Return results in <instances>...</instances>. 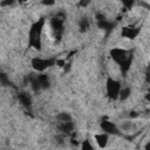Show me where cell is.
<instances>
[{
  "mask_svg": "<svg viewBox=\"0 0 150 150\" xmlns=\"http://www.w3.org/2000/svg\"><path fill=\"white\" fill-rule=\"evenodd\" d=\"M56 120L61 123H66V122H71V115L69 112H66V111H62V112H59L56 115Z\"/></svg>",
  "mask_w": 150,
  "mask_h": 150,
  "instance_id": "7c38bea8",
  "label": "cell"
},
{
  "mask_svg": "<svg viewBox=\"0 0 150 150\" xmlns=\"http://www.w3.org/2000/svg\"><path fill=\"white\" fill-rule=\"evenodd\" d=\"M42 4L46 6H52V5H55V1H43Z\"/></svg>",
  "mask_w": 150,
  "mask_h": 150,
  "instance_id": "ac0fdd59",
  "label": "cell"
},
{
  "mask_svg": "<svg viewBox=\"0 0 150 150\" xmlns=\"http://www.w3.org/2000/svg\"><path fill=\"white\" fill-rule=\"evenodd\" d=\"M101 129L107 135H117L118 131H120V129L116 127L115 123H112L110 121H107V120H103L101 122Z\"/></svg>",
  "mask_w": 150,
  "mask_h": 150,
  "instance_id": "52a82bcc",
  "label": "cell"
},
{
  "mask_svg": "<svg viewBox=\"0 0 150 150\" xmlns=\"http://www.w3.org/2000/svg\"><path fill=\"white\" fill-rule=\"evenodd\" d=\"M63 25H64V16L62 14H57L53 16L49 21V29L52 32L53 38L60 40L63 33Z\"/></svg>",
  "mask_w": 150,
  "mask_h": 150,
  "instance_id": "3957f363",
  "label": "cell"
},
{
  "mask_svg": "<svg viewBox=\"0 0 150 150\" xmlns=\"http://www.w3.org/2000/svg\"><path fill=\"white\" fill-rule=\"evenodd\" d=\"M139 32H141V29L137 28V27H135V26H125V27L122 28L121 35H122L123 38H125V39L134 40V39H136V38L138 36Z\"/></svg>",
  "mask_w": 150,
  "mask_h": 150,
  "instance_id": "8992f818",
  "label": "cell"
},
{
  "mask_svg": "<svg viewBox=\"0 0 150 150\" xmlns=\"http://www.w3.org/2000/svg\"><path fill=\"white\" fill-rule=\"evenodd\" d=\"M110 56L111 59L121 67V70L123 73L128 71L130 66H131V61H132V57L128 55V52L123 48H118V47H115L110 50Z\"/></svg>",
  "mask_w": 150,
  "mask_h": 150,
  "instance_id": "7a4b0ae2",
  "label": "cell"
},
{
  "mask_svg": "<svg viewBox=\"0 0 150 150\" xmlns=\"http://www.w3.org/2000/svg\"><path fill=\"white\" fill-rule=\"evenodd\" d=\"M36 77H38V81H39V83H40L41 89H46V88L49 87L50 82H49V77L47 76V74L40 73L39 75H36Z\"/></svg>",
  "mask_w": 150,
  "mask_h": 150,
  "instance_id": "30bf717a",
  "label": "cell"
},
{
  "mask_svg": "<svg viewBox=\"0 0 150 150\" xmlns=\"http://www.w3.org/2000/svg\"><path fill=\"white\" fill-rule=\"evenodd\" d=\"M45 26H46V19L41 18L38 21H35L29 28V33H28L29 46L38 50H41L42 47V33Z\"/></svg>",
  "mask_w": 150,
  "mask_h": 150,
  "instance_id": "6da1fadb",
  "label": "cell"
},
{
  "mask_svg": "<svg viewBox=\"0 0 150 150\" xmlns=\"http://www.w3.org/2000/svg\"><path fill=\"white\" fill-rule=\"evenodd\" d=\"M121 83L115 80L114 77H108L107 82H105V90H107V95L109 96V98L116 100L118 98V94L121 90Z\"/></svg>",
  "mask_w": 150,
  "mask_h": 150,
  "instance_id": "5b68a950",
  "label": "cell"
},
{
  "mask_svg": "<svg viewBox=\"0 0 150 150\" xmlns=\"http://www.w3.org/2000/svg\"><path fill=\"white\" fill-rule=\"evenodd\" d=\"M94 139L96 142V144L98 145V148L101 149H104L108 144V141H109V135L104 134V132H101V134H95L94 135Z\"/></svg>",
  "mask_w": 150,
  "mask_h": 150,
  "instance_id": "9c48e42d",
  "label": "cell"
},
{
  "mask_svg": "<svg viewBox=\"0 0 150 150\" xmlns=\"http://www.w3.org/2000/svg\"><path fill=\"white\" fill-rule=\"evenodd\" d=\"M57 129L60 130V132L62 135H70L74 132V129H75V125L73 122H66V123H61L59 122L57 124Z\"/></svg>",
  "mask_w": 150,
  "mask_h": 150,
  "instance_id": "ba28073f",
  "label": "cell"
},
{
  "mask_svg": "<svg viewBox=\"0 0 150 150\" xmlns=\"http://www.w3.org/2000/svg\"><path fill=\"white\" fill-rule=\"evenodd\" d=\"M131 129H132V122H130V121L123 122L121 124V128H120V130H123V131H130Z\"/></svg>",
  "mask_w": 150,
  "mask_h": 150,
  "instance_id": "2e32d148",
  "label": "cell"
},
{
  "mask_svg": "<svg viewBox=\"0 0 150 150\" xmlns=\"http://www.w3.org/2000/svg\"><path fill=\"white\" fill-rule=\"evenodd\" d=\"M81 150H94V146H93L90 139H84L81 143Z\"/></svg>",
  "mask_w": 150,
  "mask_h": 150,
  "instance_id": "9a60e30c",
  "label": "cell"
},
{
  "mask_svg": "<svg viewBox=\"0 0 150 150\" xmlns=\"http://www.w3.org/2000/svg\"><path fill=\"white\" fill-rule=\"evenodd\" d=\"M19 101L23 107H27V108L30 107V104H32V98L27 93H20L19 94Z\"/></svg>",
  "mask_w": 150,
  "mask_h": 150,
  "instance_id": "8fae6325",
  "label": "cell"
},
{
  "mask_svg": "<svg viewBox=\"0 0 150 150\" xmlns=\"http://www.w3.org/2000/svg\"><path fill=\"white\" fill-rule=\"evenodd\" d=\"M33 69L38 73H43L46 69L55 64L54 59H43V57H33L30 62Z\"/></svg>",
  "mask_w": 150,
  "mask_h": 150,
  "instance_id": "277c9868",
  "label": "cell"
},
{
  "mask_svg": "<svg viewBox=\"0 0 150 150\" xmlns=\"http://www.w3.org/2000/svg\"><path fill=\"white\" fill-rule=\"evenodd\" d=\"M90 27V21L88 18H82L80 21H79V28L81 32H87Z\"/></svg>",
  "mask_w": 150,
  "mask_h": 150,
  "instance_id": "4fadbf2b",
  "label": "cell"
},
{
  "mask_svg": "<svg viewBox=\"0 0 150 150\" xmlns=\"http://www.w3.org/2000/svg\"><path fill=\"white\" fill-rule=\"evenodd\" d=\"M13 4V1H1L0 2V6L1 7H5V6H11Z\"/></svg>",
  "mask_w": 150,
  "mask_h": 150,
  "instance_id": "e0dca14e",
  "label": "cell"
},
{
  "mask_svg": "<svg viewBox=\"0 0 150 150\" xmlns=\"http://www.w3.org/2000/svg\"><path fill=\"white\" fill-rule=\"evenodd\" d=\"M130 94H131V90H130V88H129V87H125V88H121V90H120V94H118V98H120L121 101H125L127 98H129Z\"/></svg>",
  "mask_w": 150,
  "mask_h": 150,
  "instance_id": "5bb4252c",
  "label": "cell"
}]
</instances>
